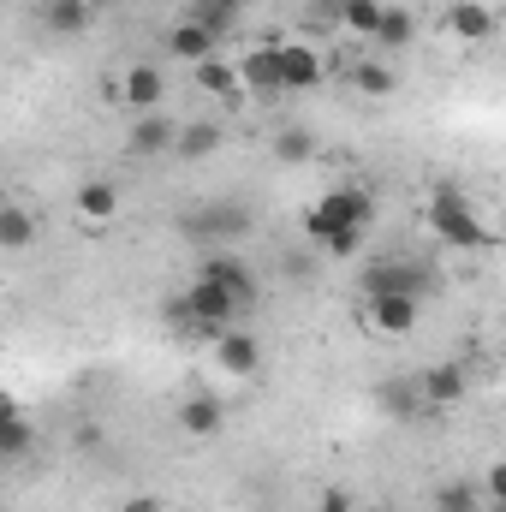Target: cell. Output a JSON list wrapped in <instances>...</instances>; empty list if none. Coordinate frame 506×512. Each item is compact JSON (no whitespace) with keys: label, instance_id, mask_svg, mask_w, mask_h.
Wrapping results in <instances>:
<instances>
[{"label":"cell","instance_id":"cell-34","mask_svg":"<svg viewBox=\"0 0 506 512\" xmlns=\"http://www.w3.org/2000/svg\"><path fill=\"white\" fill-rule=\"evenodd\" d=\"M120 512H173V507H167V501H155V495H131Z\"/></svg>","mask_w":506,"mask_h":512},{"label":"cell","instance_id":"cell-8","mask_svg":"<svg viewBox=\"0 0 506 512\" xmlns=\"http://www.w3.org/2000/svg\"><path fill=\"white\" fill-rule=\"evenodd\" d=\"M209 346H215L209 358H215L221 376H239V382H245V376L262 370V340L245 334V328H221V334H209Z\"/></svg>","mask_w":506,"mask_h":512},{"label":"cell","instance_id":"cell-16","mask_svg":"<svg viewBox=\"0 0 506 512\" xmlns=\"http://www.w3.org/2000/svg\"><path fill=\"white\" fill-rule=\"evenodd\" d=\"M167 54L179 60V66H197V60H209V54H221V42L203 30V24H191V18H179L173 30H167Z\"/></svg>","mask_w":506,"mask_h":512},{"label":"cell","instance_id":"cell-1","mask_svg":"<svg viewBox=\"0 0 506 512\" xmlns=\"http://www.w3.org/2000/svg\"><path fill=\"white\" fill-rule=\"evenodd\" d=\"M370 221H376V197L364 185H334L304 209V239L328 245L334 233H370Z\"/></svg>","mask_w":506,"mask_h":512},{"label":"cell","instance_id":"cell-10","mask_svg":"<svg viewBox=\"0 0 506 512\" xmlns=\"http://www.w3.org/2000/svg\"><path fill=\"white\" fill-rule=\"evenodd\" d=\"M417 399H423L429 411H453L459 399H471V370H465V364H435V370H423V376H417Z\"/></svg>","mask_w":506,"mask_h":512},{"label":"cell","instance_id":"cell-27","mask_svg":"<svg viewBox=\"0 0 506 512\" xmlns=\"http://www.w3.org/2000/svg\"><path fill=\"white\" fill-rule=\"evenodd\" d=\"M24 453H36V423L30 417L0 423V459H24Z\"/></svg>","mask_w":506,"mask_h":512},{"label":"cell","instance_id":"cell-9","mask_svg":"<svg viewBox=\"0 0 506 512\" xmlns=\"http://www.w3.org/2000/svg\"><path fill=\"white\" fill-rule=\"evenodd\" d=\"M173 137H179V120H173V114H131L126 155H131V161H155V155H173Z\"/></svg>","mask_w":506,"mask_h":512},{"label":"cell","instance_id":"cell-33","mask_svg":"<svg viewBox=\"0 0 506 512\" xmlns=\"http://www.w3.org/2000/svg\"><path fill=\"white\" fill-rule=\"evenodd\" d=\"M316 512H358V507H352V495H346V489H322Z\"/></svg>","mask_w":506,"mask_h":512},{"label":"cell","instance_id":"cell-19","mask_svg":"<svg viewBox=\"0 0 506 512\" xmlns=\"http://www.w3.org/2000/svg\"><path fill=\"white\" fill-rule=\"evenodd\" d=\"M191 78H197V90H203V96H215V102H233V96H239V72H233V60H221V54L197 60V66H191Z\"/></svg>","mask_w":506,"mask_h":512},{"label":"cell","instance_id":"cell-29","mask_svg":"<svg viewBox=\"0 0 506 512\" xmlns=\"http://www.w3.org/2000/svg\"><path fill=\"white\" fill-rule=\"evenodd\" d=\"M381 405H387L393 417L417 411V405H423V399H417V382H381Z\"/></svg>","mask_w":506,"mask_h":512},{"label":"cell","instance_id":"cell-21","mask_svg":"<svg viewBox=\"0 0 506 512\" xmlns=\"http://www.w3.org/2000/svg\"><path fill=\"white\" fill-rule=\"evenodd\" d=\"M221 149V126L209 120V126H179V137H173V161H209Z\"/></svg>","mask_w":506,"mask_h":512},{"label":"cell","instance_id":"cell-17","mask_svg":"<svg viewBox=\"0 0 506 512\" xmlns=\"http://www.w3.org/2000/svg\"><path fill=\"white\" fill-rule=\"evenodd\" d=\"M36 215L24 209V203H12V197H0V251L6 256H18V251H30L36 245Z\"/></svg>","mask_w":506,"mask_h":512},{"label":"cell","instance_id":"cell-4","mask_svg":"<svg viewBox=\"0 0 506 512\" xmlns=\"http://www.w3.org/2000/svg\"><path fill=\"white\" fill-rule=\"evenodd\" d=\"M185 316H191V334H221V328H233L239 316H245V304L233 298V292H221L215 280H191L185 292Z\"/></svg>","mask_w":506,"mask_h":512},{"label":"cell","instance_id":"cell-11","mask_svg":"<svg viewBox=\"0 0 506 512\" xmlns=\"http://www.w3.org/2000/svg\"><path fill=\"white\" fill-rule=\"evenodd\" d=\"M173 423H179V435L209 441V435H221V429H227V405H221V393H185V399H179V411H173Z\"/></svg>","mask_w":506,"mask_h":512},{"label":"cell","instance_id":"cell-28","mask_svg":"<svg viewBox=\"0 0 506 512\" xmlns=\"http://www.w3.org/2000/svg\"><path fill=\"white\" fill-rule=\"evenodd\" d=\"M435 512H483L477 483H441L435 489Z\"/></svg>","mask_w":506,"mask_h":512},{"label":"cell","instance_id":"cell-32","mask_svg":"<svg viewBox=\"0 0 506 512\" xmlns=\"http://www.w3.org/2000/svg\"><path fill=\"white\" fill-rule=\"evenodd\" d=\"M310 24H316V30H334V24H340V0H316V6H310Z\"/></svg>","mask_w":506,"mask_h":512},{"label":"cell","instance_id":"cell-22","mask_svg":"<svg viewBox=\"0 0 506 512\" xmlns=\"http://www.w3.org/2000/svg\"><path fill=\"white\" fill-rule=\"evenodd\" d=\"M411 36H417V18L405 12V6H381L376 18V42L387 54H399V48H411Z\"/></svg>","mask_w":506,"mask_h":512},{"label":"cell","instance_id":"cell-6","mask_svg":"<svg viewBox=\"0 0 506 512\" xmlns=\"http://www.w3.org/2000/svg\"><path fill=\"white\" fill-rule=\"evenodd\" d=\"M114 96H120L126 114H161L167 108V72L155 60H131L120 72V84H114Z\"/></svg>","mask_w":506,"mask_h":512},{"label":"cell","instance_id":"cell-24","mask_svg":"<svg viewBox=\"0 0 506 512\" xmlns=\"http://www.w3.org/2000/svg\"><path fill=\"white\" fill-rule=\"evenodd\" d=\"M274 161H280V167H304V161H316V131L286 126L280 137H274Z\"/></svg>","mask_w":506,"mask_h":512},{"label":"cell","instance_id":"cell-13","mask_svg":"<svg viewBox=\"0 0 506 512\" xmlns=\"http://www.w3.org/2000/svg\"><path fill=\"white\" fill-rule=\"evenodd\" d=\"M441 24H447L453 42H489V36L501 30V18H495L489 0H453V6L441 12Z\"/></svg>","mask_w":506,"mask_h":512},{"label":"cell","instance_id":"cell-35","mask_svg":"<svg viewBox=\"0 0 506 512\" xmlns=\"http://www.w3.org/2000/svg\"><path fill=\"white\" fill-rule=\"evenodd\" d=\"M12 417H24V411H18V399H12V393L0 387V423H12Z\"/></svg>","mask_w":506,"mask_h":512},{"label":"cell","instance_id":"cell-20","mask_svg":"<svg viewBox=\"0 0 506 512\" xmlns=\"http://www.w3.org/2000/svg\"><path fill=\"white\" fill-rule=\"evenodd\" d=\"M90 18H96V0H48V12H42V24L54 36H78V30H90Z\"/></svg>","mask_w":506,"mask_h":512},{"label":"cell","instance_id":"cell-23","mask_svg":"<svg viewBox=\"0 0 506 512\" xmlns=\"http://www.w3.org/2000/svg\"><path fill=\"white\" fill-rule=\"evenodd\" d=\"M185 18H191V24H203V30L221 42V36L239 24V0H191V12H185Z\"/></svg>","mask_w":506,"mask_h":512},{"label":"cell","instance_id":"cell-30","mask_svg":"<svg viewBox=\"0 0 506 512\" xmlns=\"http://www.w3.org/2000/svg\"><path fill=\"white\" fill-rule=\"evenodd\" d=\"M477 495H483V507H506V465H489V471H483Z\"/></svg>","mask_w":506,"mask_h":512},{"label":"cell","instance_id":"cell-12","mask_svg":"<svg viewBox=\"0 0 506 512\" xmlns=\"http://www.w3.org/2000/svg\"><path fill=\"white\" fill-rule=\"evenodd\" d=\"M197 280H215V286H221V292H233L245 310L256 304V274L233 251H209L203 262H197Z\"/></svg>","mask_w":506,"mask_h":512},{"label":"cell","instance_id":"cell-14","mask_svg":"<svg viewBox=\"0 0 506 512\" xmlns=\"http://www.w3.org/2000/svg\"><path fill=\"white\" fill-rule=\"evenodd\" d=\"M72 209H78V221H84V227H114V221H120V209H126V197H120V185H114V179H84V185H78V197H72Z\"/></svg>","mask_w":506,"mask_h":512},{"label":"cell","instance_id":"cell-5","mask_svg":"<svg viewBox=\"0 0 506 512\" xmlns=\"http://www.w3.org/2000/svg\"><path fill=\"white\" fill-rule=\"evenodd\" d=\"M429 286H435V274H429L423 262H411V256H376V262L364 268V280H358V298H370V292L429 298Z\"/></svg>","mask_w":506,"mask_h":512},{"label":"cell","instance_id":"cell-31","mask_svg":"<svg viewBox=\"0 0 506 512\" xmlns=\"http://www.w3.org/2000/svg\"><path fill=\"white\" fill-rule=\"evenodd\" d=\"M322 251L334 256V262H352V256L364 251V233H334V239H328Z\"/></svg>","mask_w":506,"mask_h":512},{"label":"cell","instance_id":"cell-26","mask_svg":"<svg viewBox=\"0 0 506 512\" xmlns=\"http://www.w3.org/2000/svg\"><path fill=\"white\" fill-rule=\"evenodd\" d=\"M387 0H340V30H352V36H376V18Z\"/></svg>","mask_w":506,"mask_h":512},{"label":"cell","instance_id":"cell-25","mask_svg":"<svg viewBox=\"0 0 506 512\" xmlns=\"http://www.w3.org/2000/svg\"><path fill=\"white\" fill-rule=\"evenodd\" d=\"M393 84H399V78H393V66H381V60H358V66H352V90H358V96H393Z\"/></svg>","mask_w":506,"mask_h":512},{"label":"cell","instance_id":"cell-3","mask_svg":"<svg viewBox=\"0 0 506 512\" xmlns=\"http://www.w3.org/2000/svg\"><path fill=\"white\" fill-rule=\"evenodd\" d=\"M358 322L381 334V340H405V334H417V322H423V298H405V292H370V298H358Z\"/></svg>","mask_w":506,"mask_h":512},{"label":"cell","instance_id":"cell-2","mask_svg":"<svg viewBox=\"0 0 506 512\" xmlns=\"http://www.w3.org/2000/svg\"><path fill=\"white\" fill-rule=\"evenodd\" d=\"M423 215H429V233H435L447 251H489V245H495V233L483 227L477 203H471L459 185H435Z\"/></svg>","mask_w":506,"mask_h":512},{"label":"cell","instance_id":"cell-7","mask_svg":"<svg viewBox=\"0 0 506 512\" xmlns=\"http://www.w3.org/2000/svg\"><path fill=\"white\" fill-rule=\"evenodd\" d=\"M274 60H280V90L286 96H304V90H316L328 78V60L310 42H274Z\"/></svg>","mask_w":506,"mask_h":512},{"label":"cell","instance_id":"cell-18","mask_svg":"<svg viewBox=\"0 0 506 512\" xmlns=\"http://www.w3.org/2000/svg\"><path fill=\"white\" fill-rule=\"evenodd\" d=\"M185 227H191V233H203V239H239V233L251 227V215H245L239 203H209V209H203V215H191Z\"/></svg>","mask_w":506,"mask_h":512},{"label":"cell","instance_id":"cell-15","mask_svg":"<svg viewBox=\"0 0 506 512\" xmlns=\"http://www.w3.org/2000/svg\"><path fill=\"white\" fill-rule=\"evenodd\" d=\"M233 72H239V90H251V96H262V102L286 96V90H280V60H274V42H256L245 60H233Z\"/></svg>","mask_w":506,"mask_h":512}]
</instances>
